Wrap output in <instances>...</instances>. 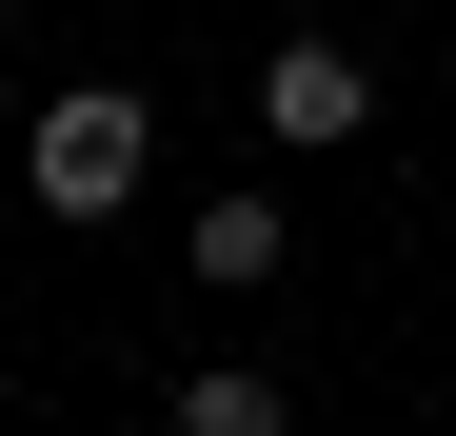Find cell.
<instances>
[{"label":"cell","instance_id":"obj_1","mask_svg":"<svg viewBox=\"0 0 456 436\" xmlns=\"http://www.w3.org/2000/svg\"><path fill=\"white\" fill-rule=\"evenodd\" d=\"M139 179H159V100H139V80H60L20 119V198L40 218H119Z\"/></svg>","mask_w":456,"mask_h":436},{"label":"cell","instance_id":"obj_4","mask_svg":"<svg viewBox=\"0 0 456 436\" xmlns=\"http://www.w3.org/2000/svg\"><path fill=\"white\" fill-rule=\"evenodd\" d=\"M159 436H297V377H258V357H199V377L159 397Z\"/></svg>","mask_w":456,"mask_h":436},{"label":"cell","instance_id":"obj_2","mask_svg":"<svg viewBox=\"0 0 456 436\" xmlns=\"http://www.w3.org/2000/svg\"><path fill=\"white\" fill-rule=\"evenodd\" d=\"M258 119L297 139V159H338V139H377V60H357V40H318V20H297V40L258 60Z\"/></svg>","mask_w":456,"mask_h":436},{"label":"cell","instance_id":"obj_3","mask_svg":"<svg viewBox=\"0 0 456 436\" xmlns=\"http://www.w3.org/2000/svg\"><path fill=\"white\" fill-rule=\"evenodd\" d=\"M179 258H199V298H258V278L297 258V218H278V198H199V218H179Z\"/></svg>","mask_w":456,"mask_h":436}]
</instances>
